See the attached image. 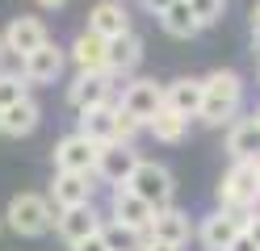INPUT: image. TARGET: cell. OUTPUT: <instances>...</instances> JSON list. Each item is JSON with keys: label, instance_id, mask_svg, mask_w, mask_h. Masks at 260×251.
I'll use <instances>...</instances> for the list:
<instances>
[{"label": "cell", "instance_id": "30bf717a", "mask_svg": "<svg viewBox=\"0 0 260 251\" xmlns=\"http://www.w3.org/2000/svg\"><path fill=\"white\" fill-rule=\"evenodd\" d=\"M101 226H105V218H101V209H96L92 201H84V205H68V209L55 213V234H59L68 247L80 243V239L101 234Z\"/></svg>", "mask_w": 260, "mask_h": 251}, {"label": "cell", "instance_id": "2e32d148", "mask_svg": "<svg viewBox=\"0 0 260 251\" xmlns=\"http://www.w3.org/2000/svg\"><path fill=\"white\" fill-rule=\"evenodd\" d=\"M143 38L135 29H126V33H118V38H109V67L105 71L113 76V80H130L139 71V63H143Z\"/></svg>", "mask_w": 260, "mask_h": 251}, {"label": "cell", "instance_id": "4fadbf2b", "mask_svg": "<svg viewBox=\"0 0 260 251\" xmlns=\"http://www.w3.org/2000/svg\"><path fill=\"white\" fill-rule=\"evenodd\" d=\"M118 105H122V109H130L143 126H147L151 117L164 109V84H159V80H147V76H139V80H130L126 88H122Z\"/></svg>", "mask_w": 260, "mask_h": 251}, {"label": "cell", "instance_id": "9c48e42d", "mask_svg": "<svg viewBox=\"0 0 260 251\" xmlns=\"http://www.w3.org/2000/svg\"><path fill=\"white\" fill-rule=\"evenodd\" d=\"M63 67H68V46L42 42L34 55L21 59V76L29 80V88H46V84H55V80L63 76Z\"/></svg>", "mask_w": 260, "mask_h": 251}, {"label": "cell", "instance_id": "ba28073f", "mask_svg": "<svg viewBox=\"0 0 260 251\" xmlns=\"http://www.w3.org/2000/svg\"><path fill=\"white\" fill-rule=\"evenodd\" d=\"M0 33H5V50H9L13 59H25V55H34L42 42H51V29H46V21H42V17H34V13L13 17V21L0 29Z\"/></svg>", "mask_w": 260, "mask_h": 251}, {"label": "cell", "instance_id": "1f68e13d", "mask_svg": "<svg viewBox=\"0 0 260 251\" xmlns=\"http://www.w3.org/2000/svg\"><path fill=\"white\" fill-rule=\"evenodd\" d=\"M248 239L260 247V205H256V213H252V222H248Z\"/></svg>", "mask_w": 260, "mask_h": 251}, {"label": "cell", "instance_id": "d6986e66", "mask_svg": "<svg viewBox=\"0 0 260 251\" xmlns=\"http://www.w3.org/2000/svg\"><path fill=\"white\" fill-rule=\"evenodd\" d=\"M226 155L231 159H260V117H235L226 130Z\"/></svg>", "mask_w": 260, "mask_h": 251}, {"label": "cell", "instance_id": "277c9868", "mask_svg": "<svg viewBox=\"0 0 260 251\" xmlns=\"http://www.w3.org/2000/svg\"><path fill=\"white\" fill-rule=\"evenodd\" d=\"M252 213H256V209H222V205H218L214 213H206L202 226H198L202 251H231V243L248 230Z\"/></svg>", "mask_w": 260, "mask_h": 251}, {"label": "cell", "instance_id": "4dcf8cb0", "mask_svg": "<svg viewBox=\"0 0 260 251\" xmlns=\"http://www.w3.org/2000/svg\"><path fill=\"white\" fill-rule=\"evenodd\" d=\"M139 5H143V13H147V17H159V13L172 5V0H139Z\"/></svg>", "mask_w": 260, "mask_h": 251}, {"label": "cell", "instance_id": "7a4b0ae2", "mask_svg": "<svg viewBox=\"0 0 260 251\" xmlns=\"http://www.w3.org/2000/svg\"><path fill=\"white\" fill-rule=\"evenodd\" d=\"M55 205H51V197H42V193H17L9 201V209H5V226L13 234H21V239H42V234H51L55 230Z\"/></svg>", "mask_w": 260, "mask_h": 251}, {"label": "cell", "instance_id": "603a6c76", "mask_svg": "<svg viewBox=\"0 0 260 251\" xmlns=\"http://www.w3.org/2000/svg\"><path fill=\"white\" fill-rule=\"evenodd\" d=\"M164 105L176 109V113H185V117H198V109H202V80L181 76V80L164 84Z\"/></svg>", "mask_w": 260, "mask_h": 251}, {"label": "cell", "instance_id": "3957f363", "mask_svg": "<svg viewBox=\"0 0 260 251\" xmlns=\"http://www.w3.org/2000/svg\"><path fill=\"white\" fill-rule=\"evenodd\" d=\"M214 197L222 209H256L260 205V159H231Z\"/></svg>", "mask_w": 260, "mask_h": 251}, {"label": "cell", "instance_id": "f546056e", "mask_svg": "<svg viewBox=\"0 0 260 251\" xmlns=\"http://www.w3.org/2000/svg\"><path fill=\"white\" fill-rule=\"evenodd\" d=\"M143 251H181V247H176V243H164V239H151V234H147V239H143Z\"/></svg>", "mask_w": 260, "mask_h": 251}, {"label": "cell", "instance_id": "f35d334b", "mask_svg": "<svg viewBox=\"0 0 260 251\" xmlns=\"http://www.w3.org/2000/svg\"><path fill=\"white\" fill-rule=\"evenodd\" d=\"M0 230H5V213H0Z\"/></svg>", "mask_w": 260, "mask_h": 251}, {"label": "cell", "instance_id": "74e56055", "mask_svg": "<svg viewBox=\"0 0 260 251\" xmlns=\"http://www.w3.org/2000/svg\"><path fill=\"white\" fill-rule=\"evenodd\" d=\"M0 134H5V105H0Z\"/></svg>", "mask_w": 260, "mask_h": 251}, {"label": "cell", "instance_id": "83f0119b", "mask_svg": "<svg viewBox=\"0 0 260 251\" xmlns=\"http://www.w3.org/2000/svg\"><path fill=\"white\" fill-rule=\"evenodd\" d=\"M113 122H118V138H122V142H135L139 134L147 130V126H143L135 113H130V109H122V105H118V113H113Z\"/></svg>", "mask_w": 260, "mask_h": 251}, {"label": "cell", "instance_id": "60d3db41", "mask_svg": "<svg viewBox=\"0 0 260 251\" xmlns=\"http://www.w3.org/2000/svg\"><path fill=\"white\" fill-rule=\"evenodd\" d=\"M256 117H260V105H256Z\"/></svg>", "mask_w": 260, "mask_h": 251}, {"label": "cell", "instance_id": "7402d4cb", "mask_svg": "<svg viewBox=\"0 0 260 251\" xmlns=\"http://www.w3.org/2000/svg\"><path fill=\"white\" fill-rule=\"evenodd\" d=\"M113 113H118V100L96 105V109H84V113H80V134H88L96 147L113 142V138H118V122H113Z\"/></svg>", "mask_w": 260, "mask_h": 251}, {"label": "cell", "instance_id": "8992f818", "mask_svg": "<svg viewBox=\"0 0 260 251\" xmlns=\"http://www.w3.org/2000/svg\"><path fill=\"white\" fill-rule=\"evenodd\" d=\"M139 151L135 142H122V138H113V142H101V151H96V167H92V176L96 180H105L109 189H118V184L130 180V172L139 167Z\"/></svg>", "mask_w": 260, "mask_h": 251}, {"label": "cell", "instance_id": "44dd1931", "mask_svg": "<svg viewBox=\"0 0 260 251\" xmlns=\"http://www.w3.org/2000/svg\"><path fill=\"white\" fill-rule=\"evenodd\" d=\"M159 29H164L168 38H176V42H189V38H198V33H202V21L193 17L189 0H172V5L159 13Z\"/></svg>", "mask_w": 260, "mask_h": 251}, {"label": "cell", "instance_id": "5bb4252c", "mask_svg": "<svg viewBox=\"0 0 260 251\" xmlns=\"http://www.w3.org/2000/svg\"><path fill=\"white\" fill-rule=\"evenodd\" d=\"M68 63L76 67V71H105L109 67V38H101L96 29H80L72 46H68Z\"/></svg>", "mask_w": 260, "mask_h": 251}, {"label": "cell", "instance_id": "4316f807", "mask_svg": "<svg viewBox=\"0 0 260 251\" xmlns=\"http://www.w3.org/2000/svg\"><path fill=\"white\" fill-rule=\"evenodd\" d=\"M189 9L202 21V29H210V25H218L226 17V0H189Z\"/></svg>", "mask_w": 260, "mask_h": 251}, {"label": "cell", "instance_id": "7c38bea8", "mask_svg": "<svg viewBox=\"0 0 260 251\" xmlns=\"http://www.w3.org/2000/svg\"><path fill=\"white\" fill-rule=\"evenodd\" d=\"M109 218L122 222V226H130V230H139V234H147L151 230V218H155V205H147L135 189L118 184V189L109 193Z\"/></svg>", "mask_w": 260, "mask_h": 251}, {"label": "cell", "instance_id": "ffe728a7", "mask_svg": "<svg viewBox=\"0 0 260 251\" xmlns=\"http://www.w3.org/2000/svg\"><path fill=\"white\" fill-rule=\"evenodd\" d=\"M38 122H42V105L34 96H21L13 105H5V134L9 138H29L38 130Z\"/></svg>", "mask_w": 260, "mask_h": 251}, {"label": "cell", "instance_id": "d4e9b609", "mask_svg": "<svg viewBox=\"0 0 260 251\" xmlns=\"http://www.w3.org/2000/svg\"><path fill=\"white\" fill-rule=\"evenodd\" d=\"M101 239H105V247L109 251H143V239L147 234H139V230H130V226H122V222H109L101 226Z\"/></svg>", "mask_w": 260, "mask_h": 251}, {"label": "cell", "instance_id": "8fae6325", "mask_svg": "<svg viewBox=\"0 0 260 251\" xmlns=\"http://www.w3.org/2000/svg\"><path fill=\"white\" fill-rule=\"evenodd\" d=\"M96 147L88 134H80V130H72V134H63V138L55 142V151H51V159H55V172H92L96 167Z\"/></svg>", "mask_w": 260, "mask_h": 251}, {"label": "cell", "instance_id": "836d02e7", "mask_svg": "<svg viewBox=\"0 0 260 251\" xmlns=\"http://www.w3.org/2000/svg\"><path fill=\"white\" fill-rule=\"evenodd\" d=\"M34 5H38L42 13H55V9H63V5H68V0H34Z\"/></svg>", "mask_w": 260, "mask_h": 251}, {"label": "cell", "instance_id": "d590c367", "mask_svg": "<svg viewBox=\"0 0 260 251\" xmlns=\"http://www.w3.org/2000/svg\"><path fill=\"white\" fill-rule=\"evenodd\" d=\"M252 46H256V55H260V33H252Z\"/></svg>", "mask_w": 260, "mask_h": 251}, {"label": "cell", "instance_id": "8d00e7d4", "mask_svg": "<svg viewBox=\"0 0 260 251\" xmlns=\"http://www.w3.org/2000/svg\"><path fill=\"white\" fill-rule=\"evenodd\" d=\"M5 55H9V50H5V33H0V59H5Z\"/></svg>", "mask_w": 260, "mask_h": 251}, {"label": "cell", "instance_id": "e0dca14e", "mask_svg": "<svg viewBox=\"0 0 260 251\" xmlns=\"http://www.w3.org/2000/svg\"><path fill=\"white\" fill-rule=\"evenodd\" d=\"M88 29H96L101 38H118V33L135 29V25H130L126 0H96V5L88 9Z\"/></svg>", "mask_w": 260, "mask_h": 251}, {"label": "cell", "instance_id": "ac0fdd59", "mask_svg": "<svg viewBox=\"0 0 260 251\" xmlns=\"http://www.w3.org/2000/svg\"><path fill=\"white\" fill-rule=\"evenodd\" d=\"M151 239H164V243H176V247H185L193 234V222H189V213L185 209H176V205H164V209H155V218H151Z\"/></svg>", "mask_w": 260, "mask_h": 251}, {"label": "cell", "instance_id": "d6a6232c", "mask_svg": "<svg viewBox=\"0 0 260 251\" xmlns=\"http://www.w3.org/2000/svg\"><path fill=\"white\" fill-rule=\"evenodd\" d=\"M231 251H260V247H256V243L248 239V230H243V234H239V239L231 243Z\"/></svg>", "mask_w": 260, "mask_h": 251}, {"label": "cell", "instance_id": "52a82bcc", "mask_svg": "<svg viewBox=\"0 0 260 251\" xmlns=\"http://www.w3.org/2000/svg\"><path fill=\"white\" fill-rule=\"evenodd\" d=\"M113 80L109 71H76V80L68 84V105L76 113H84V109H96V105H109V100H118L113 96Z\"/></svg>", "mask_w": 260, "mask_h": 251}, {"label": "cell", "instance_id": "484cf974", "mask_svg": "<svg viewBox=\"0 0 260 251\" xmlns=\"http://www.w3.org/2000/svg\"><path fill=\"white\" fill-rule=\"evenodd\" d=\"M21 96H29V80L21 71H0V105H13Z\"/></svg>", "mask_w": 260, "mask_h": 251}, {"label": "cell", "instance_id": "ab89813d", "mask_svg": "<svg viewBox=\"0 0 260 251\" xmlns=\"http://www.w3.org/2000/svg\"><path fill=\"white\" fill-rule=\"evenodd\" d=\"M256 80H260V67H256Z\"/></svg>", "mask_w": 260, "mask_h": 251}, {"label": "cell", "instance_id": "6da1fadb", "mask_svg": "<svg viewBox=\"0 0 260 251\" xmlns=\"http://www.w3.org/2000/svg\"><path fill=\"white\" fill-rule=\"evenodd\" d=\"M243 109V76L231 67H218L202 80V109L198 122L202 126H231L235 113Z\"/></svg>", "mask_w": 260, "mask_h": 251}, {"label": "cell", "instance_id": "f1b7e54d", "mask_svg": "<svg viewBox=\"0 0 260 251\" xmlns=\"http://www.w3.org/2000/svg\"><path fill=\"white\" fill-rule=\"evenodd\" d=\"M72 251H109V247H105V239H101V234H92V239L72 243Z\"/></svg>", "mask_w": 260, "mask_h": 251}, {"label": "cell", "instance_id": "5b68a950", "mask_svg": "<svg viewBox=\"0 0 260 251\" xmlns=\"http://www.w3.org/2000/svg\"><path fill=\"white\" fill-rule=\"evenodd\" d=\"M126 189H135L147 205H155V209H164V205H172V193H176V180H172V172L164 163H155V159H139V167L130 172V180H126Z\"/></svg>", "mask_w": 260, "mask_h": 251}, {"label": "cell", "instance_id": "e575fe53", "mask_svg": "<svg viewBox=\"0 0 260 251\" xmlns=\"http://www.w3.org/2000/svg\"><path fill=\"white\" fill-rule=\"evenodd\" d=\"M252 33H260V0H256V9H252Z\"/></svg>", "mask_w": 260, "mask_h": 251}, {"label": "cell", "instance_id": "cb8c5ba5", "mask_svg": "<svg viewBox=\"0 0 260 251\" xmlns=\"http://www.w3.org/2000/svg\"><path fill=\"white\" fill-rule=\"evenodd\" d=\"M189 122H193V117H185V113H176V109H159L155 117H151V122H147V134H151V138L155 142H185V134H189Z\"/></svg>", "mask_w": 260, "mask_h": 251}, {"label": "cell", "instance_id": "9a60e30c", "mask_svg": "<svg viewBox=\"0 0 260 251\" xmlns=\"http://www.w3.org/2000/svg\"><path fill=\"white\" fill-rule=\"evenodd\" d=\"M96 176L92 172H55V180H51V205L55 209H68V205H84V201H92V193H96V184H92Z\"/></svg>", "mask_w": 260, "mask_h": 251}]
</instances>
